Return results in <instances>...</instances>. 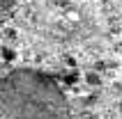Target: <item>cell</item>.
<instances>
[{"instance_id":"obj_2","label":"cell","mask_w":122,"mask_h":119,"mask_svg":"<svg viewBox=\"0 0 122 119\" xmlns=\"http://www.w3.org/2000/svg\"><path fill=\"white\" fill-rule=\"evenodd\" d=\"M9 5H12V0H2V7L5 9H9Z\"/></svg>"},{"instance_id":"obj_1","label":"cell","mask_w":122,"mask_h":119,"mask_svg":"<svg viewBox=\"0 0 122 119\" xmlns=\"http://www.w3.org/2000/svg\"><path fill=\"white\" fill-rule=\"evenodd\" d=\"M0 119H69V110L55 80L32 69H19L2 80Z\"/></svg>"}]
</instances>
